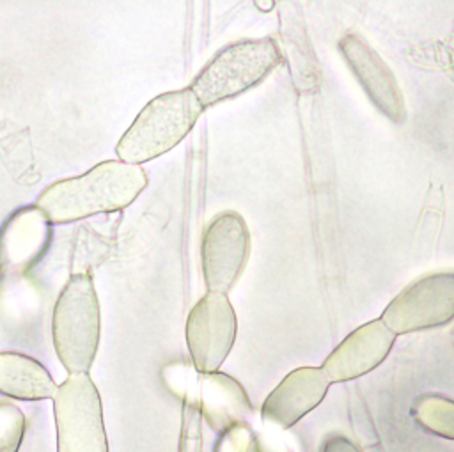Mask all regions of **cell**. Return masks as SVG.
<instances>
[{
	"label": "cell",
	"instance_id": "8",
	"mask_svg": "<svg viewBox=\"0 0 454 452\" xmlns=\"http://www.w3.org/2000/svg\"><path fill=\"white\" fill-rule=\"evenodd\" d=\"M250 250V234L238 213L218 214L204 230L202 271L209 292L227 294L238 280Z\"/></svg>",
	"mask_w": 454,
	"mask_h": 452
},
{
	"label": "cell",
	"instance_id": "4",
	"mask_svg": "<svg viewBox=\"0 0 454 452\" xmlns=\"http://www.w3.org/2000/svg\"><path fill=\"white\" fill-rule=\"evenodd\" d=\"M280 58V50L270 37L239 41L218 51L190 89L202 108L213 106L259 83Z\"/></svg>",
	"mask_w": 454,
	"mask_h": 452
},
{
	"label": "cell",
	"instance_id": "5",
	"mask_svg": "<svg viewBox=\"0 0 454 452\" xmlns=\"http://www.w3.org/2000/svg\"><path fill=\"white\" fill-rule=\"evenodd\" d=\"M57 452H108L99 394L89 374H69L53 395Z\"/></svg>",
	"mask_w": 454,
	"mask_h": 452
},
{
	"label": "cell",
	"instance_id": "9",
	"mask_svg": "<svg viewBox=\"0 0 454 452\" xmlns=\"http://www.w3.org/2000/svg\"><path fill=\"white\" fill-rule=\"evenodd\" d=\"M344 60L364 87L365 94L394 122H403L406 110L403 92L394 73L381 57L356 34H348L339 41Z\"/></svg>",
	"mask_w": 454,
	"mask_h": 452
},
{
	"label": "cell",
	"instance_id": "15",
	"mask_svg": "<svg viewBox=\"0 0 454 452\" xmlns=\"http://www.w3.org/2000/svg\"><path fill=\"white\" fill-rule=\"evenodd\" d=\"M179 452H202V413L197 392L184 395Z\"/></svg>",
	"mask_w": 454,
	"mask_h": 452
},
{
	"label": "cell",
	"instance_id": "17",
	"mask_svg": "<svg viewBox=\"0 0 454 452\" xmlns=\"http://www.w3.org/2000/svg\"><path fill=\"white\" fill-rule=\"evenodd\" d=\"M255 440L247 422H241L220 433L215 452H254Z\"/></svg>",
	"mask_w": 454,
	"mask_h": 452
},
{
	"label": "cell",
	"instance_id": "13",
	"mask_svg": "<svg viewBox=\"0 0 454 452\" xmlns=\"http://www.w3.org/2000/svg\"><path fill=\"white\" fill-rule=\"evenodd\" d=\"M57 385L46 369L21 353H0V394L23 401L50 399Z\"/></svg>",
	"mask_w": 454,
	"mask_h": 452
},
{
	"label": "cell",
	"instance_id": "1",
	"mask_svg": "<svg viewBox=\"0 0 454 452\" xmlns=\"http://www.w3.org/2000/svg\"><path fill=\"white\" fill-rule=\"evenodd\" d=\"M147 175L138 165L108 160L78 177L62 179L37 199L48 222L67 223L129 206L145 188Z\"/></svg>",
	"mask_w": 454,
	"mask_h": 452
},
{
	"label": "cell",
	"instance_id": "11",
	"mask_svg": "<svg viewBox=\"0 0 454 452\" xmlns=\"http://www.w3.org/2000/svg\"><path fill=\"white\" fill-rule=\"evenodd\" d=\"M328 386L330 379L323 369H296L266 397L261 417L278 427H291L325 399Z\"/></svg>",
	"mask_w": 454,
	"mask_h": 452
},
{
	"label": "cell",
	"instance_id": "3",
	"mask_svg": "<svg viewBox=\"0 0 454 452\" xmlns=\"http://www.w3.org/2000/svg\"><path fill=\"white\" fill-rule=\"evenodd\" d=\"M53 344L69 374H87L99 342V305L87 275H74L53 308Z\"/></svg>",
	"mask_w": 454,
	"mask_h": 452
},
{
	"label": "cell",
	"instance_id": "2",
	"mask_svg": "<svg viewBox=\"0 0 454 452\" xmlns=\"http://www.w3.org/2000/svg\"><path fill=\"white\" fill-rule=\"evenodd\" d=\"M200 112L202 105L190 87L156 96L121 136L117 156L138 165L170 151L192 131Z\"/></svg>",
	"mask_w": 454,
	"mask_h": 452
},
{
	"label": "cell",
	"instance_id": "20",
	"mask_svg": "<svg viewBox=\"0 0 454 452\" xmlns=\"http://www.w3.org/2000/svg\"><path fill=\"white\" fill-rule=\"evenodd\" d=\"M271 5H273V4H271V2H270V4H261V2H259V4H257V7H271Z\"/></svg>",
	"mask_w": 454,
	"mask_h": 452
},
{
	"label": "cell",
	"instance_id": "10",
	"mask_svg": "<svg viewBox=\"0 0 454 452\" xmlns=\"http://www.w3.org/2000/svg\"><path fill=\"white\" fill-rule=\"evenodd\" d=\"M395 333L381 319L369 321L351 331L325 360L323 370L330 383L349 381L376 369L390 353Z\"/></svg>",
	"mask_w": 454,
	"mask_h": 452
},
{
	"label": "cell",
	"instance_id": "14",
	"mask_svg": "<svg viewBox=\"0 0 454 452\" xmlns=\"http://www.w3.org/2000/svg\"><path fill=\"white\" fill-rule=\"evenodd\" d=\"M411 415L422 429L454 440V401L443 395H424L415 401Z\"/></svg>",
	"mask_w": 454,
	"mask_h": 452
},
{
	"label": "cell",
	"instance_id": "19",
	"mask_svg": "<svg viewBox=\"0 0 454 452\" xmlns=\"http://www.w3.org/2000/svg\"><path fill=\"white\" fill-rule=\"evenodd\" d=\"M254 452H289V448H286L284 445H277V443H271L268 440L257 438Z\"/></svg>",
	"mask_w": 454,
	"mask_h": 452
},
{
	"label": "cell",
	"instance_id": "12",
	"mask_svg": "<svg viewBox=\"0 0 454 452\" xmlns=\"http://www.w3.org/2000/svg\"><path fill=\"white\" fill-rule=\"evenodd\" d=\"M197 397L202 417L216 433L247 422L252 413V406L241 385L223 372L200 374Z\"/></svg>",
	"mask_w": 454,
	"mask_h": 452
},
{
	"label": "cell",
	"instance_id": "6",
	"mask_svg": "<svg viewBox=\"0 0 454 452\" xmlns=\"http://www.w3.org/2000/svg\"><path fill=\"white\" fill-rule=\"evenodd\" d=\"M454 319V273H433L403 289L381 321L395 335L443 326Z\"/></svg>",
	"mask_w": 454,
	"mask_h": 452
},
{
	"label": "cell",
	"instance_id": "7",
	"mask_svg": "<svg viewBox=\"0 0 454 452\" xmlns=\"http://www.w3.org/2000/svg\"><path fill=\"white\" fill-rule=\"evenodd\" d=\"M236 330V314L225 294L207 292L197 301L186 319V344L200 374L218 370L234 344Z\"/></svg>",
	"mask_w": 454,
	"mask_h": 452
},
{
	"label": "cell",
	"instance_id": "18",
	"mask_svg": "<svg viewBox=\"0 0 454 452\" xmlns=\"http://www.w3.org/2000/svg\"><path fill=\"white\" fill-rule=\"evenodd\" d=\"M319 452H362V450L346 436L333 434L323 441Z\"/></svg>",
	"mask_w": 454,
	"mask_h": 452
},
{
	"label": "cell",
	"instance_id": "16",
	"mask_svg": "<svg viewBox=\"0 0 454 452\" xmlns=\"http://www.w3.org/2000/svg\"><path fill=\"white\" fill-rule=\"evenodd\" d=\"M25 431L21 409L11 402H0V452H18Z\"/></svg>",
	"mask_w": 454,
	"mask_h": 452
}]
</instances>
